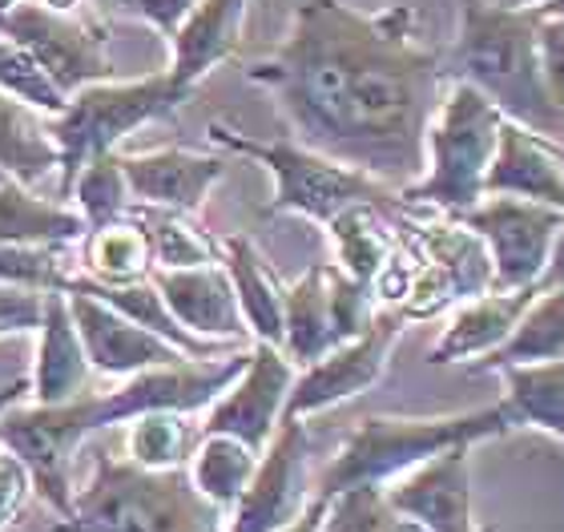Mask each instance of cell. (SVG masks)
<instances>
[{
	"label": "cell",
	"mask_w": 564,
	"mask_h": 532,
	"mask_svg": "<svg viewBox=\"0 0 564 532\" xmlns=\"http://www.w3.org/2000/svg\"><path fill=\"white\" fill-rule=\"evenodd\" d=\"M294 142L408 189L427 166V126L444 94V53L420 41L412 4L355 9L299 0L291 33L271 57L247 65Z\"/></svg>",
	"instance_id": "obj_1"
},
{
	"label": "cell",
	"mask_w": 564,
	"mask_h": 532,
	"mask_svg": "<svg viewBox=\"0 0 564 532\" xmlns=\"http://www.w3.org/2000/svg\"><path fill=\"white\" fill-rule=\"evenodd\" d=\"M250 363V347L230 351L223 359H186L174 367H150L130 376L121 388L106 395H82L57 408H21L12 403L0 412V444L12 448L33 476V492L57 517L73 512V456L85 439L109 424H126L141 412H206L223 395L242 367Z\"/></svg>",
	"instance_id": "obj_2"
},
{
	"label": "cell",
	"mask_w": 564,
	"mask_h": 532,
	"mask_svg": "<svg viewBox=\"0 0 564 532\" xmlns=\"http://www.w3.org/2000/svg\"><path fill=\"white\" fill-rule=\"evenodd\" d=\"M536 29V9L459 0V36L444 57V77L476 85L508 121H520L536 133H564V109L544 82Z\"/></svg>",
	"instance_id": "obj_3"
},
{
	"label": "cell",
	"mask_w": 564,
	"mask_h": 532,
	"mask_svg": "<svg viewBox=\"0 0 564 532\" xmlns=\"http://www.w3.org/2000/svg\"><path fill=\"white\" fill-rule=\"evenodd\" d=\"M226 517L194 488L186 468L153 473L94 452V473L53 532H226Z\"/></svg>",
	"instance_id": "obj_4"
},
{
	"label": "cell",
	"mask_w": 564,
	"mask_h": 532,
	"mask_svg": "<svg viewBox=\"0 0 564 532\" xmlns=\"http://www.w3.org/2000/svg\"><path fill=\"white\" fill-rule=\"evenodd\" d=\"M512 432L500 403L452 415H367L351 427L343 448L318 476L315 497L330 500L347 488H388L415 464L432 460L452 444H484Z\"/></svg>",
	"instance_id": "obj_5"
},
{
	"label": "cell",
	"mask_w": 564,
	"mask_h": 532,
	"mask_svg": "<svg viewBox=\"0 0 564 532\" xmlns=\"http://www.w3.org/2000/svg\"><path fill=\"white\" fill-rule=\"evenodd\" d=\"M210 145L226 150V154L254 158L259 166L271 170L274 177V198L267 202V218L274 214H303L311 222L327 226L330 218H339L347 206H379V210H403L400 189L383 186L379 177L364 174L335 162V158L306 150L291 138V142H254L247 133H238L226 121H210L206 130Z\"/></svg>",
	"instance_id": "obj_6"
},
{
	"label": "cell",
	"mask_w": 564,
	"mask_h": 532,
	"mask_svg": "<svg viewBox=\"0 0 564 532\" xmlns=\"http://www.w3.org/2000/svg\"><path fill=\"white\" fill-rule=\"evenodd\" d=\"M505 113L468 82H452L427 126V166L412 186L400 189L403 206H435L452 218L484 198Z\"/></svg>",
	"instance_id": "obj_7"
},
{
	"label": "cell",
	"mask_w": 564,
	"mask_h": 532,
	"mask_svg": "<svg viewBox=\"0 0 564 532\" xmlns=\"http://www.w3.org/2000/svg\"><path fill=\"white\" fill-rule=\"evenodd\" d=\"M194 89L177 85L165 73H150V77H138V82H94L77 89L69 97V106L61 109L57 118H45L53 142H57L61 154V194L57 198H69L73 177L82 174V166H89L94 158L113 154L133 130L150 126V121L174 118L177 109L186 106Z\"/></svg>",
	"instance_id": "obj_8"
},
{
	"label": "cell",
	"mask_w": 564,
	"mask_h": 532,
	"mask_svg": "<svg viewBox=\"0 0 564 532\" xmlns=\"http://www.w3.org/2000/svg\"><path fill=\"white\" fill-rule=\"evenodd\" d=\"M0 36H12L21 48H29L36 65L69 97L85 85L118 77L109 61V24L85 4L53 9L45 0H17L0 12Z\"/></svg>",
	"instance_id": "obj_9"
},
{
	"label": "cell",
	"mask_w": 564,
	"mask_h": 532,
	"mask_svg": "<svg viewBox=\"0 0 564 532\" xmlns=\"http://www.w3.org/2000/svg\"><path fill=\"white\" fill-rule=\"evenodd\" d=\"M376 291L343 271L339 262L306 267L282 298V351L294 367L323 359L335 347L351 344L376 319Z\"/></svg>",
	"instance_id": "obj_10"
},
{
	"label": "cell",
	"mask_w": 564,
	"mask_h": 532,
	"mask_svg": "<svg viewBox=\"0 0 564 532\" xmlns=\"http://www.w3.org/2000/svg\"><path fill=\"white\" fill-rule=\"evenodd\" d=\"M459 222L476 230L492 259V283L500 291L541 286V274L553 254L556 230L564 210L544 202L512 198V194H484L476 206L456 214Z\"/></svg>",
	"instance_id": "obj_11"
},
{
	"label": "cell",
	"mask_w": 564,
	"mask_h": 532,
	"mask_svg": "<svg viewBox=\"0 0 564 532\" xmlns=\"http://www.w3.org/2000/svg\"><path fill=\"white\" fill-rule=\"evenodd\" d=\"M311 432L299 415H282L247 492L226 517V532H279L311 504Z\"/></svg>",
	"instance_id": "obj_12"
},
{
	"label": "cell",
	"mask_w": 564,
	"mask_h": 532,
	"mask_svg": "<svg viewBox=\"0 0 564 532\" xmlns=\"http://www.w3.org/2000/svg\"><path fill=\"white\" fill-rule=\"evenodd\" d=\"M403 327H408V319H403L400 307H379L364 335H355L351 344L335 347V351H327L315 363L299 367L282 415L306 420V415L327 412L335 403L376 388L383 371H388V359L395 351V344H400Z\"/></svg>",
	"instance_id": "obj_13"
},
{
	"label": "cell",
	"mask_w": 564,
	"mask_h": 532,
	"mask_svg": "<svg viewBox=\"0 0 564 532\" xmlns=\"http://www.w3.org/2000/svg\"><path fill=\"white\" fill-rule=\"evenodd\" d=\"M420 247H423V271L408 286L400 311L403 319H432L452 303L476 298L492 291V259L476 230L459 222H423Z\"/></svg>",
	"instance_id": "obj_14"
},
{
	"label": "cell",
	"mask_w": 564,
	"mask_h": 532,
	"mask_svg": "<svg viewBox=\"0 0 564 532\" xmlns=\"http://www.w3.org/2000/svg\"><path fill=\"white\" fill-rule=\"evenodd\" d=\"M294 376H299V367L286 359L282 347L254 344L242 376L206 408L202 432H223V436H235L242 444H250L254 452H262L271 444L274 427L282 424Z\"/></svg>",
	"instance_id": "obj_15"
},
{
	"label": "cell",
	"mask_w": 564,
	"mask_h": 532,
	"mask_svg": "<svg viewBox=\"0 0 564 532\" xmlns=\"http://www.w3.org/2000/svg\"><path fill=\"white\" fill-rule=\"evenodd\" d=\"M388 504L423 532H476L471 517V444H452L383 488Z\"/></svg>",
	"instance_id": "obj_16"
},
{
	"label": "cell",
	"mask_w": 564,
	"mask_h": 532,
	"mask_svg": "<svg viewBox=\"0 0 564 532\" xmlns=\"http://www.w3.org/2000/svg\"><path fill=\"white\" fill-rule=\"evenodd\" d=\"M73 311V323L82 332V344L97 376H138L150 367H174L186 363L189 355H182L174 344H165L162 335L145 332L133 319H126L121 311H113L101 298L85 295V291H65Z\"/></svg>",
	"instance_id": "obj_17"
},
{
	"label": "cell",
	"mask_w": 564,
	"mask_h": 532,
	"mask_svg": "<svg viewBox=\"0 0 564 532\" xmlns=\"http://www.w3.org/2000/svg\"><path fill=\"white\" fill-rule=\"evenodd\" d=\"M150 279L162 291L165 307L174 311V319L186 332L202 335V339H223V344L247 347L250 327L242 319L235 283H230L223 262L186 267V271H162V267H153Z\"/></svg>",
	"instance_id": "obj_18"
},
{
	"label": "cell",
	"mask_w": 564,
	"mask_h": 532,
	"mask_svg": "<svg viewBox=\"0 0 564 532\" xmlns=\"http://www.w3.org/2000/svg\"><path fill=\"white\" fill-rule=\"evenodd\" d=\"M121 170H126L133 202L198 214L202 202L210 198V189L223 182L226 158L165 145V150H150V154H121Z\"/></svg>",
	"instance_id": "obj_19"
},
{
	"label": "cell",
	"mask_w": 564,
	"mask_h": 532,
	"mask_svg": "<svg viewBox=\"0 0 564 532\" xmlns=\"http://www.w3.org/2000/svg\"><path fill=\"white\" fill-rule=\"evenodd\" d=\"M94 376L97 371L85 355L82 332L73 323L69 298H65V291H48L45 315L36 327V367L29 379V395L41 408L73 403L94 391Z\"/></svg>",
	"instance_id": "obj_20"
},
{
	"label": "cell",
	"mask_w": 564,
	"mask_h": 532,
	"mask_svg": "<svg viewBox=\"0 0 564 532\" xmlns=\"http://www.w3.org/2000/svg\"><path fill=\"white\" fill-rule=\"evenodd\" d=\"M484 194H512V198L544 202V206L564 210V150L549 133H536L505 118L492 166L484 177Z\"/></svg>",
	"instance_id": "obj_21"
},
{
	"label": "cell",
	"mask_w": 564,
	"mask_h": 532,
	"mask_svg": "<svg viewBox=\"0 0 564 532\" xmlns=\"http://www.w3.org/2000/svg\"><path fill=\"white\" fill-rule=\"evenodd\" d=\"M250 0H198L174 29L170 45V77L186 89H198L202 77H210L223 61H230L242 45V21Z\"/></svg>",
	"instance_id": "obj_22"
},
{
	"label": "cell",
	"mask_w": 564,
	"mask_h": 532,
	"mask_svg": "<svg viewBox=\"0 0 564 532\" xmlns=\"http://www.w3.org/2000/svg\"><path fill=\"white\" fill-rule=\"evenodd\" d=\"M541 286H517V291H484L476 298H464L459 311L452 315V323L444 327L440 344L432 347V363H464V359H484L496 347H505V339L512 335V327L520 323V315L529 311V303L536 298Z\"/></svg>",
	"instance_id": "obj_23"
},
{
	"label": "cell",
	"mask_w": 564,
	"mask_h": 532,
	"mask_svg": "<svg viewBox=\"0 0 564 532\" xmlns=\"http://www.w3.org/2000/svg\"><path fill=\"white\" fill-rule=\"evenodd\" d=\"M223 267L235 283L238 307L250 327L254 344H274L282 347V298H286V283L279 279L267 254L254 247V238L230 235L223 238Z\"/></svg>",
	"instance_id": "obj_24"
},
{
	"label": "cell",
	"mask_w": 564,
	"mask_h": 532,
	"mask_svg": "<svg viewBox=\"0 0 564 532\" xmlns=\"http://www.w3.org/2000/svg\"><path fill=\"white\" fill-rule=\"evenodd\" d=\"M89 222L77 206L36 198L33 189L4 177L0 182V242H21V247H69L82 242Z\"/></svg>",
	"instance_id": "obj_25"
},
{
	"label": "cell",
	"mask_w": 564,
	"mask_h": 532,
	"mask_svg": "<svg viewBox=\"0 0 564 532\" xmlns=\"http://www.w3.org/2000/svg\"><path fill=\"white\" fill-rule=\"evenodd\" d=\"M126 214H130L133 222L145 230V238H150L153 267H162V271H186V267L223 262V238H214L194 214L165 210V206H145V202H130Z\"/></svg>",
	"instance_id": "obj_26"
},
{
	"label": "cell",
	"mask_w": 564,
	"mask_h": 532,
	"mask_svg": "<svg viewBox=\"0 0 564 532\" xmlns=\"http://www.w3.org/2000/svg\"><path fill=\"white\" fill-rule=\"evenodd\" d=\"M496 376H505L508 391L500 408H505L512 432L517 427H536V432L564 439V359L500 367Z\"/></svg>",
	"instance_id": "obj_27"
},
{
	"label": "cell",
	"mask_w": 564,
	"mask_h": 532,
	"mask_svg": "<svg viewBox=\"0 0 564 532\" xmlns=\"http://www.w3.org/2000/svg\"><path fill=\"white\" fill-rule=\"evenodd\" d=\"M564 359V286H541L529 311L520 315L505 347L476 359V371H500L520 363H553Z\"/></svg>",
	"instance_id": "obj_28"
},
{
	"label": "cell",
	"mask_w": 564,
	"mask_h": 532,
	"mask_svg": "<svg viewBox=\"0 0 564 532\" xmlns=\"http://www.w3.org/2000/svg\"><path fill=\"white\" fill-rule=\"evenodd\" d=\"M327 230L335 238L343 271L376 291V283L395 267V254H400L383 210L359 202V206H347L339 218H330Z\"/></svg>",
	"instance_id": "obj_29"
},
{
	"label": "cell",
	"mask_w": 564,
	"mask_h": 532,
	"mask_svg": "<svg viewBox=\"0 0 564 532\" xmlns=\"http://www.w3.org/2000/svg\"><path fill=\"white\" fill-rule=\"evenodd\" d=\"M0 170L24 186H36L41 177L61 170L57 142H53L45 118L4 89H0Z\"/></svg>",
	"instance_id": "obj_30"
},
{
	"label": "cell",
	"mask_w": 564,
	"mask_h": 532,
	"mask_svg": "<svg viewBox=\"0 0 564 532\" xmlns=\"http://www.w3.org/2000/svg\"><path fill=\"white\" fill-rule=\"evenodd\" d=\"M82 267H85L82 271L85 279L106 283V286L150 279V271H153L150 238H145V230L133 222L130 214H121V218H113V222L85 230Z\"/></svg>",
	"instance_id": "obj_31"
},
{
	"label": "cell",
	"mask_w": 564,
	"mask_h": 532,
	"mask_svg": "<svg viewBox=\"0 0 564 532\" xmlns=\"http://www.w3.org/2000/svg\"><path fill=\"white\" fill-rule=\"evenodd\" d=\"M259 456L250 444L235 436H223V432H202L198 444H194V456H189L186 473L194 480L202 497L214 500L218 509H235L238 497L247 492L250 476L259 468Z\"/></svg>",
	"instance_id": "obj_32"
},
{
	"label": "cell",
	"mask_w": 564,
	"mask_h": 532,
	"mask_svg": "<svg viewBox=\"0 0 564 532\" xmlns=\"http://www.w3.org/2000/svg\"><path fill=\"white\" fill-rule=\"evenodd\" d=\"M126 460L153 473L186 468L202 432H194L186 412H141L126 420Z\"/></svg>",
	"instance_id": "obj_33"
},
{
	"label": "cell",
	"mask_w": 564,
	"mask_h": 532,
	"mask_svg": "<svg viewBox=\"0 0 564 532\" xmlns=\"http://www.w3.org/2000/svg\"><path fill=\"white\" fill-rule=\"evenodd\" d=\"M69 198H73V206L82 210L85 222H89V230L113 222V218H121V214L130 210L133 198H130V182H126L118 150L94 158L89 166H82V174L73 177Z\"/></svg>",
	"instance_id": "obj_34"
},
{
	"label": "cell",
	"mask_w": 564,
	"mask_h": 532,
	"mask_svg": "<svg viewBox=\"0 0 564 532\" xmlns=\"http://www.w3.org/2000/svg\"><path fill=\"white\" fill-rule=\"evenodd\" d=\"M0 89L17 97V101H24L29 109H36L41 118H57L61 109L69 106V94L12 36H0Z\"/></svg>",
	"instance_id": "obj_35"
},
{
	"label": "cell",
	"mask_w": 564,
	"mask_h": 532,
	"mask_svg": "<svg viewBox=\"0 0 564 532\" xmlns=\"http://www.w3.org/2000/svg\"><path fill=\"white\" fill-rule=\"evenodd\" d=\"M323 532H423V529L391 509L383 488H347V492L327 500Z\"/></svg>",
	"instance_id": "obj_36"
},
{
	"label": "cell",
	"mask_w": 564,
	"mask_h": 532,
	"mask_svg": "<svg viewBox=\"0 0 564 532\" xmlns=\"http://www.w3.org/2000/svg\"><path fill=\"white\" fill-rule=\"evenodd\" d=\"M65 262L61 247H21L0 242V283L33 286V291H61L65 286Z\"/></svg>",
	"instance_id": "obj_37"
},
{
	"label": "cell",
	"mask_w": 564,
	"mask_h": 532,
	"mask_svg": "<svg viewBox=\"0 0 564 532\" xmlns=\"http://www.w3.org/2000/svg\"><path fill=\"white\" fill-rule=\"evenodd\" d=\"M45 295L48 291L0 283V339H9V335H36L41 315H45Z\"/></svg>",
	"instance_id": "obj_38"
},
{
	"label": "cell",
	"mask_w": 564,
	"mask_h": 532,
	"mask_svg": "<svg viewBox=\"0 0 564 532\" xmlns=\"http://www.w3.org/2000/svg\"><path fill=\"white\" fill-rule=\"evenodd\" d=\"M29 497H33V476L17 452L0 444V532L21 521Z\"/></svg>",
	"instance_id": "obj_39"
},
{
	"label": "cell",
	"mask_w": 564,
	"mask_h": 532,
	"mask_svg": "<svg viewBox=\"0 0 564 532\" xmlns=\"http://www.w3.org/2000/svg\"><path fill=\"white\" fill-rule=\"evenodd\" d=\"M536 45H541V69H544V82H549V94L564 109V12L541 17Z\"/></svg>",
	"instance_id": "obj_40"
},
{
	"label": "cell",
	"mask_w": 564,
	"mask_h": 532,
	"mask_svg": "<svg viewBox=\"0 0 564 532\" xmlns=\"http://www.w3.org/2000/svg\"><path fill=\"white\" fill-rule=\"evenodd\" d=\"M130 4L153 24V29H158V33L174 36V29L182 24V17H186L198 0H130Z\"/></svg>",
	"instance_id": "obj_41"
},
{
	"label": "cell",
	"mask_w": 564,
	"mask_h": 532,
	"mask_svg": "<svg viewBox=\"0 0 564 532\" xmlns=\"http://www.w3.org/2000/svg\"><path fill=\"white\" fill-rule=\"evenodd\" d=\"M323 517H327V500L311 497V504L303 509V517H294V521L282 524L279 532H323Z\"/></svg>",
	"instance_id": "obj_42"
},
{
	"label": "cell",
	"mask_w": 564,
	"mask_h": 532,
	"mask_svg": "<svg viewBox=\"0 0 564 532\" xmlns=\"http://www.w3.org/2000/svg\"><path fill=\"white\" fill-rule=\"evenodd\" d=\"M541 286H564V222L556 230V242H553V254H549V267L541 274Z\"/></svg>",
	"instance_id": "obj_43"
},
{
	"label": "cell",
	"mask_w": 564,
	"mask_h": 532,
	"mask_svg": "<svg viewBox=\"0 0 564 532\" xmlns=\"http://www.w3.org/2000/svg\"><path fill=\"white\" fill-rule=\"evenodd\" d=\"M24 395H29V379H12V383H4V388H0V412H9L12 403H21Z\"/></svg>",
	"instance_id": "obj_44"
},
{
	"label": "cell",
	"mask_w": 564,
	"mask_h": 532,
	"mask_svg": "<svg viewBox=\"0 0 564 532\" xmlns=\"http://www.w3.org/2000/svg\"><path fill=\"white\" fill-rule=\"evenodd\" d=\"M12 4H17V0H0V12L12 9ZM45 4H53V9H77L82 0H45Z\"/></svg>",
	"instance_id": "obj_45"
},
{
	"label": "cell",
	"mask_w": 564,
	"mask_h": 532,
	"mask_svg": "<svg viewBox=\"0 0 564 532\" xmlns=\"http://www.w3.org/2000/svg\"><path fill=\"white\" fill-rule=\"evenodd\" d=\"M496 4H505V9H541L544 0H496Z\"/></svg>",
	"instance_id": "obj_46"
},
{
	"label": "cell",
	"mask_w": 564,
	"mask_h": 532,
	"mask_svg": "<svg viewBox=\"0 0 564 532\" xmlns=\"http://www.w3.org/2000/svg\"><path fill=\"white\" fill-rule=\"evenodd\" d=\"M536 12H541V17H556V12H564V0H544Z\"/></svg>",
	"instance_id": "obj_47"
},
{
	"label": "cell",
	"mask_w": 564,
	"mask_h": 532,
	"mask_svg": "<svg viewBox=\"0 0 564 532\" xmlns=\"http://www.w3.org/2000/svg\"><path fill=\"white\" fill-rule=\"evenodd\" d=\"M476 532H500V529H496V524H484V529L476 524Z\"/></svg>",
	"instance_id": "obj_48"
},
{
	"label": "cell",
	"mask_w": 564,
	"mask_h": 532,
	"mask_svg": "<svg viewBox=\"0 0 564 532\" xmlns=\"http://www.w3.org/2000/svg\"><path fill=\"white\" fill-rule=\"evenodd\" d=\"M4 177H9V174H4V170H0V182H4Z\"/></svg>",
	"instance_id": "obj_49"
}]
</instances>
